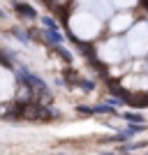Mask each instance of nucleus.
Returning <instances> with one entry per match:
<instances>
[{
  "label": "nucleus",
  "mask_w": 148,
  "mask_h": 155,
  "mask_svg": "<svg viewBox=\"0 0 148 155\" xmlns=\"http://www.w3.org/2000/svg\"><path fill=\"white\" fill-rule=\"evenodd\" d=\"M125 116H127V120H136V123H141V120H143L141 116H134V114H125Z\"/></svg>",
  "instance_id": "f03ea898"
},
{
  "label": "nucleus",
  "mask_w": 148,
  "mask_h": 155,
  "mask_svg": "<svg viewBox=\"0 0 148 155\" xmlns=\"http://www.w3.org/2000/svg\"><path fill=\"white\" fill-rule=\"evenodd\" d=\"M143 146H146V143H143Z\"/></svg>",
  "instance_id": "7ed1b4c3"
},
{
  "label": "nucleus",
  "mask_w": 148,
  "mask_h": 155,
  "mask_svg": "<svg viewBox=\"0 0 148 155\" xmlns=\"http://www.w3.org/2000/svg\"><path fill=\"white\" fill-rule=\"evenodd\" d=\"M12 95V74L7 70H0V100Z\"/></svg>",
  "instance_id": "f257e3e1"
}]
</instances>
